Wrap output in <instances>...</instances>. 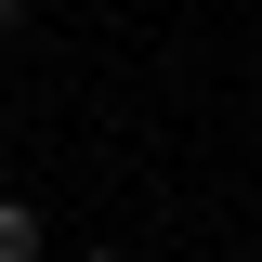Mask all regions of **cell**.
I'll return each instance as SVG.
<instances>
[{"mask_svg": "<svg viewBox=\"0 0 262 262\" xmlns=\"http://www.w3.org/2000/svg\"><path fill=\"white\" fill-rule=\"evenodd\" d=\"M53 223H39V196H0V262H39Z\"/></svg>", "mask_w": 262, "mask_h": 262, "instance_id": "1", "label": "cell"}, {"mask_svg": "<svg viewBox=\"0 0 262 262\" xmlns=\"http://www.w3.org/2000/svg\"><path fill=\"white\" fill-rule=\"evenodd\" d=\"M0 39H13V0H0Z\"/></svg>", "mask_w": 262, "mask_h": 262, "instance_id": "2", "label": "cell"}, {"mask_svg": "<svg viewBox=\"0 0 262 262\" xmlns=\"http://www.w3.org/2000/svg\"><path fill=\"white\" fill-rule=\"evenodd\" d=\"M79 262H118V249H79Z\"/></svg>", "mask_w": 262, "mask_h": 262, "instance_id": "3", "label": "cell"}]
</instances>
